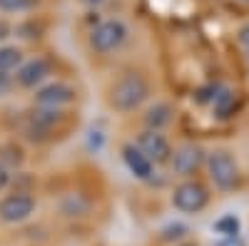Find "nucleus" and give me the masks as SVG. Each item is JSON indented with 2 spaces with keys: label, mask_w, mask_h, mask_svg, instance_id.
Returning a JSON list of instances; mask_svg holds the SVG:
<instances>
[{
  "label": "nucleus",
  "mask_w": 249,
  "mask_h": 246,
  "mask_svg": "<svg viewBox=\"0 0 249 246\" xmlns=\"http://www.w3.org/2000/svg\"><path fill=\"white\" fill-rule=\"evenodd\" d=\"M152 97V82L142 70H124L107 87V105L117 115H132Z\"/></svg>",
  "instance_id": "1"
},
{
  "label": "nucleus",
  "mask_w": 249,
  "mask_h": 246,
  "mask_svg": "<svg viewBox=\"0 0 249 246\" xmlns=\"http://www.w3.org/2000/svg\"><path fill=\"white\" fill-rule=\"evenodd\" d=\"M204 169H207V177L214 184L217 192H237L242 187V167H239V159L234 157V152L230 147H214L207 152V159H204Z\"/></svg>",
  "instance_id": "2"
},
{
  "label": "nucleus",
  "mask_w": 249,
  "mask_h": 246,
  "mask_svg": "<svg viewBox=\"0 0 249 246\" xmlns=\"http://www.w3.org/2000/svg\"><path fill=\"white\" fill-rule=\"evenodd\" d=\"M127 40H130V28L120 17L100 20V23L90 30V35H88L90 50L97 52V55H112V52H117L124 43H127Z\"/></svg>",
  "instance_id": "3"
},
{
  "label": "nucleus",
  "mask_w": 249,
  "mask_h": 246,
  "mask_svg": "<svg viewBox=\"0 0 249 246\" xmlns=\"http://www.w3.org/2000/svg\"><path fill=\"white\" fill-rule=\"evenodd\" d=\"M210 199H212L210 187H207L202 179H197V177L195 179H182L172 189V197H170L172 207L177 212H182V214H199V212H204L207 207H210Z\"/></svg>",
  "instance_id": "4"
},
{
  "label": "nucleus",
  "mask_w": 249,
  "mask_h": 246,
  "mask_svg": "<svg viewBox=\"0 0 249 246\" xmlns=\"http://www.w3.org/2000/svg\"><path fill=\"white\" fill-rule=\"evenodd\" d=\"M204 159H207V149L197 142H182L179 147L172 149V159H170V172L179 179H195L199 169H204Z\"/></svg>",
  "instance_id": "5"
},
{
  "label": "nucleus",
  "mask_w": 249,
  "mask_h": 246,
  "mask_svg": "<svg viewBox=\"0 0 249 246\" xmlns=\"http://www.w3.org/2000/svg\"><path fill=\"white\" fill-rule=\"evenodd\" d=\"M77 99V90L70 82L62 80H50L43 87H37L33 92V107H43V110H65Z\"/></svg>",
  "instance_id": "6"
},
{
  "label": "nucleus",
  "mask_w": 249,
  "mask_h": 246,
  "mask_svg": "<svg viewBox=\"0 0 249 246\" xmlns=\"http://www.w3.org/2000/svg\"><path fill=\"white\" fill-rule=\"evenodd\" d=\"M135 147L147 157L155 167H167L172 159V142L164 132H155V130H142L135 137Z\"/></svg>",
  "instance_id": "7"
},
{
  "label": "nucleus",
  "mask_w": 249,
  "mask_h": 246,
  "mask_svg": "<svg viewBox=\"0 0 249 246\" xmlns=\"http://www.w3.org/2000/svg\"><path fill=\"white\" fill-rule=\"evenodd\" d=\"M50 75H53V63L48 57L37 55V57H25V63L15 70L13 80H15L18 90H33L35 92L45 82H50Z\"/></svg>",
  "instance_id": "8"
},
{
  "label": "nucleus",
  "mask_w": 249,
  "mask_h": 246,
  "mask_svg": "<svg viewBox=\"0 0 249 246\" xmlns=\"http://www.w3.org/2000/svg\"><path fill=\"white\" fill-rule=\"evenodd\" d=\"M37 209V199L33 192H10L0 199V221L3 224H23Z\"/></svg>",
  "instance_id": "9"
},
{
  "label": "nucleus",
  "mask_w": 249,
  "mask_h": 246,
  "mask_svg": "<svg viewBox=\"0 0 249 246\" xmlns=\"http://www.w3.org/2000/svg\"><path fill=\"white\" fill-rule=\"evenodd\" d=\"M120 154H122L124 167L130 169V174L135 179H140V181H152L155 179V164L135 147V142H124L120 147Z\"/></svg>",
  "instance_id": "10"
},
{
  "label": "nucleus",
  "mask_w": 249,
  "mask_h": 246,
  "mask_svg": "<svg viewBox=\"0 0 249 246\" xmlns=\"http://www.w3.org/2000/svg\"><path fill=\"white\" fill-rule=\"evenodd\" d=\"M175 107L170 105V102H164V99H157L152 102V105L144 110L142 115V125L144 130H155V132H164L172 122H175Z\"/></svg>",
  "instance_id": "11"
},
{
  "label": "nucleus",
  "mask_w": 249,
  "mask_h": 246,
  "mask_svg": "<svg viewBox=\"0 0 249 246\" xmlns=\"http://www.w3.org/2000/svg\"><path fill=\"white\" fill-rule=\"evenodd\" d=\"M242 107V92L232 87H219L214 99H212V112L217 119H230L239 112Z\"/></svg>",
  "instance_id": "12"
},
{
  "label": "nucleus",
  "mask_w": 249,
  "mask_h": 246,
  "mask_svg": "<svg viewBox=\"0 0 249 246\" xmlns=\"http://www.w3.org/2000/svg\"><path fill=\"white\" fill-rule=\"evenodd\" d=\"M25 63V52L20 45H0V75H15Z\"/></svg>",
  "instance_id": "13"
},
{
  "label": "nucleus",
  "mask_w": 249,
  "mask_h": 246,
  "mask_svg": "<svg viewBox=\"0 0 249 246\" xmlns=\"http://www.w3.org/2000/svg\"><path fill=\"white\" fill-rule=\"evenodd\" d=\"M23 162H25V149L15 145V142H5L3 147H0V164L8 169H18V167H23Z\"/></svg>",
  "instance_id": "14"
},
{
  "label": "nucleus",
  "mask_w": 249,
  "mask_h": 246,
  "mask_svg": "<svg viewBox=\"0 0 249 246\" xmlns=\"http://www.w3.org/2000/svg\"><path fill=\"white\" fill-rule=\"evenodd\" d=\"M43 0H0V13L5 15H25L40 8Z\"/></svg>",
  "instance_id": "15"
},
{
  "label": "nucleus",
  "mask_w": 249,
  "mask_h": 246,
  "mask_svg": "<svg viewBox=\"0 0 249 246\" xmlns=\"http://www.w3.org/2000/svg\"><path fill=\"white\" fill-rule=\"evenodd\" d=\"M239 229H242V221L234 214H224L214 221V231L222 236H239Z\"/></svg>",
  "instance_id": "16"
},
{
  "label": "nucleus",
  "mask_w": 249,
  "mask_h": 246,
  "mask_svg": "<svg viewBox=\"0 0 249 246\" xmlns=\"http://www.w3.org/2000/svg\"><path fill=\"white\" fill-rule=\"evenodd\" d=\"M187 231H190V229H187L184 227V224H170V227H164L162 229V239L164 241H172V239H182V236H187Z\"/></svg>",
  "instance_id": "17"
},
{
  "label": "nucleus",
  "mask_w": 249,
  "mask_h": 246,
  "mask_svg": "<svg viewBox=\"0 0 249 246\" xmlns=\"http://www.w3.org/2000/svg\"><path fill=\"white\" fill-rule=\"evenodd\" d=\"M15 35V25L10 23V20L0 17V45H8V40Z\"/></svg>",
  "instance_id": "18"
},
{
  "label": "nucleus",
  "mask_w": 249,
  "mask_h": 246,
  "mask_svg": "<svg viewBox=\"0 0 249 246\" xmlns=\"http://www.w3.org/2000/svg\"><path fill=\"white\" fill-rule=\"evenodd\" d=\"M15 90V80L13 75H0V97H8Z\"/></svg>",
  "instance_id": "19"
},
{
  "label": "nucleus",
  "mask_w": 249,
  "mask_h": 246,
  "mask_svg": "<svg viewBox=\"0 0 249 246\" xmlns=\"http://www.w3.org/2000/svg\"><path fill=\"white\" fill-rule=\"evenodd\" d=\"M10 184H13V172H10L8 167H3V164H0V192H5Z\"/></svg>",
  "instance_id": "20"
},
{
  "label": "nucleus",
  "mask_w": 249,
  "mask_h": 246,
  "mask_svg": "<svg viewBox=\"0 0 249 246\" xmlns=\"http://www.w3.org/2000/svg\"><path fill=\"white\" fill-rule=\"evenodd\" d=\"M237 43L244 48V52H249V23L237 30Z\"/></svg>",
  "instance_id": "21"
},
{
  "label": "nucleus",
  "mask_w": 249,
  "mask_h": 246,
  "mask_svg": "<svg viewBox=\"0 0 249 246\" xmlns=\"http://www.w3.org/2000/svg\"><path fill=\"white\" fill-rule=\"evenodd\" d=\"M214 246H247L242 236H222Z\"/></svg>",
  "instance_id": "22"
},
{
  "label": "nucleus",
  "mask_w": 249,
  "mask_h": 246,
  "mask_svg": "<svg viewBox=\"0 0 249 246\" xmlns=\"http://www.w3.org/2000/svg\"><path fill=\"white\" fill-rule=\"evenodd\" d=\"M80 5H85V8H100L102 3H107V0H77Z\"/></svg>",
  "instance_id": "23"
},
{
  "label": "nucleus",
  "mask_w": 249,
  "mask_h": 246,
  "mask_svg": "<svg viewBox=\"0 0 249 246\" xmlns=\"http://www.w3.org/2000/svg\"><path fill=\"white\" fill-rule=\"evenodd\" d=\"M182 246H197V244H182Z\"/></svg>",
  "instance_id": "24"
},
{
  "label": "nucleus",
  "mask_w": 249,
  "mask_h": 246,
  "mask_svg": "<svg viewBox=\"0 0 249 246\" xmlns=\"http://www.w3.org/2000/svg\"><path fill=\"white\" fill-rule=\"evenodd\" d=\"M239 3H247V5H249V0H239Z\"/></svg>",
  "instance_id": "25"
},
{
  "label": "nucleus",
  "mask_w": 249,
  "mask_h": 246,
  "mask_svg": "<svg viewBox=\"0 0 249 246\" xmlns=\"http://www.w3.org/2000/svg\"><path fill=\"white\" fill-rule=\"evenodd\" d=\"M247 63H249V52H247Z\"/></svg>",
  "instance_id": "26"
}]
</instances>
